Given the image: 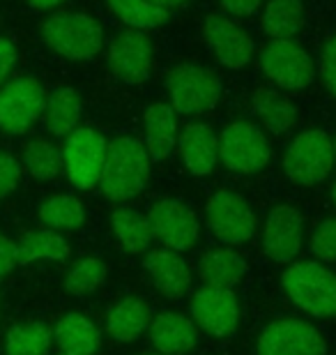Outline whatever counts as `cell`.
<instances>
[{
    "label": "cell",
    "instance_id": "cb8c5ba5",
    "mask_svg": "<svg viewBox=\"0 0 336 355\" xmlns=\"http://www.w3.org/2000/svg\"><path fill=\"white\" fill-rule=\"evenodd\" d=\"M306 24V7L302 0H267L260 26L269 40H292Z\"/></svg>",
    "mask_w": 336,
    "mask_h": 355
},
{
    "label": "cell",
    "instance_id": "8992f818",
    "mask_svg": "<svg viewBox=\"0 0 336 355\" xmlns=\"http://www.w3.org/2000/svg\"><path fill=\"white\" fill-rule=\"evenodd\" d=\"M272 159V148L263 127L247 120L231 123L219 134V162L235 173H258Z\"/></svg>",
    "mask_w": 336,
    "mask_h": 355
},
{
    "label": "cell",
    "instance_id": "74e56055",
    "mask_svg": "<svg viewBox=\"0 0 336 355\" xmlns=\"http://www.w3.org/2000/svg\"><path fill=\"white\" fill-rule=\"evenodd\" d=\"M17 65V49L10 40L0 37V86L5 83L7 74L12 72V67Z\"/></svg>",
    "mask_w": 336,
    "mask_h": 355
},
{
    "label": "cell",
    "instance_id": "4dcf8cb0",
    "mask_svg": "<svg viewBox=\"0 0 336 355\" xmlns=\"http://www.w3.org/2000/svg\"><path fill=\"white\" fill-rule=\"evenodd\" d=\"M53 332L44 323H21L7 332V355H48Z\"/></svg>",
    "mask_w": 336,
    "mask_h": 355
},
{
    "label": "cell",
    "instance_id": "603a6c76",
    "mask_svg": "<svg viewBox=\"0 0 336 355\" xmlns=\"http://www.w3.org/2000/svg\"><path fill=\"white\" fill-rule=\"evenodd\" d=\"M245 272V259L231 250H210L198 261V277L205 286L212 288H233L242 282Z\"/></svg>",
    "mask_w": 336,
    "mask_h": 355
},
{
    "label": "cell",
    "instance_id": "44dd1931",
    "mask_svg": "<svg viewBox=\"0 0 336 355\" xmlns=\"http://www.w3.org/2000/svg\"><path fill=\"white\" fill-rule=\"evenodd\" d=\"M150 321H152V311L148 302L139 297H125L111 307L106 316V330L118 342H134L150 328Z\"/></svg>",
    "mask_w": 336,
    "mask_h": 355
},
{
    "label": "cell",
    "instance_id": "f1b7e54d",
    "mask_svg": "<svg viewBox=\"0 0 336 355\" xmlns=\"http://www.w3.org/2000/svg\"><path fill=\"white\" fill-rule=\"evenodd\" d=\"M106 5L113 17L136 31H152L168 19V12L161 10L154 0H106Z\"/></svg>",
    "mask_w": 336,
    "mask_h": 355
},
{
    "label": "cell",
    "instance_id": "8d00e7d4",
    "mask_svg": "<svg viewBox=\"0 0 336 355\" xmlns=\"http://www.w3.org/2000/svg\"><path fill=\"white\" fill-rule=\"evenodd\" d=\"M265 0H219L226 17H251L263 7Z\"/></svg>",
    "mask_w": 336,
    "mask_h": 355
},
{
    "label": "cell",
    "instance_id": "277c9868",
    "mask_svg": "<svg viewBox=\"0 0 336 355\" xmlns=\"http://www.w3.org/2000/svg\"><path fill=\"white\" fill-rule=\"evenodd\" d=\"M166 92L170 109L180 116H198L219 104L221 81L203 65L182 62L166 74Z\"/></svg>",
    "mask_w": 336,
    "mask_h": 355
},
{
    "label": "cell",
    "instance_id": "f546056e",
    "mask_svg": "<svg viewBox=\"0 0 336 355\" xmlns=\"http://www.w3.org/2000/svg\"><path fill=\"white\" fill-rule=\"evenodd\" d=\"M39 219L51 231H69L78 229L85 219L83 203L71 194H55L46 198L39 208Z\"/></svg>",
    "mask_w": 336,
    "mask_h": 355
},
{
    "label": "cell",
    "instance_id": "d4e9b609",
    "mask_svg": "<svg viewBox=\"0 0 336 355\" xmlns=\"http://www.w3.org/2000/svg\"><path fill=\"white\" fill-rule=\"evenodd\" d=\"M81 113H83L81 95L74 88H55L46 97V106L42 116H44L46 130L53 137H69L78 127Z\"/></svg>",
    "mask_w": 336,
    "mask_h": 355
},
{
    "label": "cell",
    "instance_id": "4fadbf2b",
    "mask_svg": "<svg viewBox=\"0 0 336 355\" xmlns=\"http://www.w3.org/2000/svg\"><path fill=\"white\" fill-rule=\"evenodd\" d=\"M154 58V44L152 37L145 31H127L118 33L109 44V67L113 76L123 83H143L150 76Z\"/></svg>",
    "mask_w": 336,
    "mask_h": 355
},
{
    "label": "cell",
    "instance_id": "b9f144b4",
    "mask_svg": "<svg viewBox=\"0 0 336 355\" xmlns=\"http://www.w3.org/2000/svg\"><path fill=\"white\" fill-rule=\"evenodd\" d=\"M330 194H332V201H334V205H336V182L332 184V191H330Z\"/></svg>",
    "mask_w": 336,
    "mask_h": 355
},
{
    "label": "cell",
    "instance_id": "f35d334b",
    "mask_svg": "<svg viewBox=\"0 0 336 355\" xmlns=\"http://www.w3.org/2000/svg\"><path fill=\"white\" fill-rule=\"evenodd\" d=\"M17 266V245L0 233V277L7 275Z\"/></svg>",
    "mask_w": 336,
    "mask_h": 355
},
{
    "label": "cell",
    "instance_id": "ab89813d",
    "mask_svg": "<svg viewBox=\"0 0 336 355\" xmlns=\"http://www.w3.org/2000/svg\"><path fill=\"white\" fill-rule=\"evenodd\" d=\"M60 3H65V0H28V5H30L33 10H39V12L53 10V7H58Z\"/></svg>",
    "mask_w": 336,
    "mask_h": 355
},
{
    "label": "cell",
    "instance_id": "836d02e7",
    "mask_svg": "<svg viewBox=\"0 0 336 355\" xmlns=\"http://www.w3.org/2000/svg\"><path fill=\"white\" fill-rule=\"evenodd\" d=\"M309 247L320 263H336V217L325 219L313 229Z\"/></svg>",
    "mask_w": 336,
    "mask_h": 355
},
{
    "label": "cell",
    "instance_id": "ffe728a7",
    "mask_svg": "<svg viewBox=\"0 0 336 355\" xmlns=\"http://www.w3.org/2000/svg\"><path fill=\"white\" fill-rule=\"evenodd\" d=\"M143 123H145L143 146L150 155V162L166 159L177 144V113L170 109V104L154 102L145 109Z\"/></svg>",
    "mask_w": 336,
    "mask_h": 355
},
{
    "label": "cell",
    "instance_id": "9a60e30c",
    "mask_svg": "<svg viewBox=\"0 0 336 355\" xmlns=\"http://www.w3.org/2000/svg\"><path fill=\"white\" fill-rule=\"evenodd\" d=\"M191 318H194L196 328L205 330L207 335H231L240 321L238 297L231 288L205 286L191 297Z\"/></svg>",
    "mask_w": 336,
    "mask_h": 355
},
{
    "label": "cell",
    "instance_id": "7a4b0ae2",
    "mask_svg": "<svg viewBox=\"0 0 336 355\" xmlns=\"http://www.w3.org/2000/svg\"><path fill=\"white\" fill-rule=\"evenodd\" d=\"M290 302L316 318L336 316V275L320 261H297L281 275Z\"/></svg>",
    "mask_w": 336,
    "mask_h": 355
},
{
    "label": "cell",
    "instance_id": "2e32d148",
    "mask_svg": "<svg viewBox=\"0 0 336 355\" xmlns=\"http://www.w3.org/2000/svg\"><path fill=\"white\" fill-rule=\"evenodd\" d=\"M304 236V219L297 208L292 205H276L269 210L263 229V250L276 261V263H288L302 250Z\"/></svg>",
    "mask_w": 336,
    "mask_h": 355
},
{
    "label": "cell",
    "instance_id": "6da1fadb",
    "mask_svg": "<svg viewBox=\"0 0 336 355\" xmlns=\"http://www.w3.org/2000/svg\"><path fill=\"white\" fill-rule=\"evenodd\" d=\"M150 155L143 146V141L132 137H120L111 141L106 148V159L102 175H99V187L109 201L127 203L145 189L150 180Z\"/></svg>",
    "mask_w": 336,
    "mask_h": 355
},
{
    "label": "cell",
    "instance_id": "5bb4252c",
    "mask_svg": "<svg viewBox=\"0 0 336 355\" xmlns=\"http://www.w3.org/2000/svg\"><path fill=\"white\" fill-rule=\"evenodd\" d=\"M148 222L152 229V236L161 240L166 250L187 252L198 243L201 236V224H198L196 212L187 208L180 201H157L148 212Z\"/></svg>",
    "mask_w": 336,
    "mask_h": 355
},
{
    "label": "cell",
    "instance_id": "ee69618b",
    "mask_svg": "<svg viewBox=\"0 0 336 355\" xmlns=\"http://www.w3.org/2000/svg\"><path fill=\"white\" fill-rule=\"evenodd\" d=\"M334 141V159H336V139H332Z\"/></svg>",
    "mask_w": 336,
    "mask_h": 355
},
{
    "label": "cell",
    "instance_id": "d6986e66",
    "mask_svg": "<svg viewBox=\"0 0 336 355\" xmlns=\"http://www.w3.org/2000/svg\"><path fill=\"white\" fill-rule=\"evenodd\" d=\"M184 166L194 175H210L219 162V137L212 127L203 123H189L177 137Z\"/></svg>",
    "mask_w": 336,
    "mask_h": 355
},
{
    "label": "cell",
    "instance_id": "e0dca14e",
    "mask_svg": "<svg viewBox=\"0 0 336 355\" xmlns=\"http://www.w3.org/2000/svg\"><path fill=\"white\" fill-rule=\"evenodd\" d=\"M143 268L159 291L168 300H180L189 293L191 288V270L187 261L180 257V252L173 250H150L143 261Z\"/></svg>",
    "mask_w": 336,
    "mask_h": 355
},
{
    "label": "cell",
    "instance_id": "7402d4cb",
    "mask_svg": "<svg viewBox=\"0 0 336 355\" xmlns=\"http://www.w3.org/2000/svg\"><path fill=\"white\" fill-rule=\"evenodd\" d=\"M53 339L62 355H92L102 344L97 325L81 314L62 316L53 330Z\"/></svg>",
    "mask_w": 336,
    "mask_h": 355
},
{
    "label": "cell",
    "instance_id": "e575fe53",
    "mask_svg": "<svg viewBox=\"0 0 336 355\" xmlns=\"http://www.w3.org/2000/svg\"><path fill=\"white\" fill-rule=\"evenodd\" d=\"M320 76H323L325 88L336 97V35L325 42L323 53H320Z\"/></svg>",
    "mask_w": 336,
    "mask_h": 355
},
{
    "label": "cell",
    "instance_id": "d6a6232c",
    "mask_svg": "<svg viewBox=\"0 0 336 355\" xmlns=\"http://www.w3.org/2000/svg\"><path fill=\"white\" fill-rule=\"evenodd\" d=\"M106 263L99 259H81L78 263L71 266V270L67 272V279H65V286L71 295H90L102 286L106 282Z\"/></svg>",
    "mask_w": 336,
    "mask_h": 355
},
{
    "label": "cell",
    "instance_id": "7bdbcfd3",
    "mask_svg": "<svg viewBox=\"0 0 336 355\" xmlns=\"http://www.w3.org/2000/svg\"><path fill=\"white\" fill-rule=\"evenodd\" d=\"M143 355H163V353H159V351H152V353H143Z\"/></svg>",
    "mask_w": 336,
    "mask_h": 355
},
{
    "label": "cell",
    "instance_id": "83f0119b",
    "mask_svg": "<svg viewBox=\"0 0 336 355\" xmlns=\"http://www.w3.org/2000/svg\"><path fill=\"white\" fill-rule=\"evenodd\" d=\"M69 257L67 240L48 231H33L26 233L17 245V263H33V261H65Z\"/></svg>",
    "mask_w": 336,
    "mask_h": 355
},
{
    "label": "cell",
    "instance_id": "52a82bcc",
    "mask_svg": "<svg viewBox=\"0 0 336 355\" xmlns=\"http://www.w3.org/2000/svg\"><path fill=\"white\" fill-rule=\"evenodd\" d=\"M260 69L278 90H304L316 81V62L295 40H269L263 44Z\"/></svg>",
    "mask_w": 336,
    "mask_h": 355
},
{
    "label": "cell",
    "instance_id": "484cf974",
    "mask_svg": "<svg viewBox=\"0 0 336 355\" xmlns=\"http://www.w3.org/2000/svg\"><path fill=\"white\" fill-rule=\"evenodd\" d=\"M251 104L258 120L272 134H285L297 123L295 104L274 88H258L254 92Z\"/></svg>",
    "mask_w": 336,
    "mask_h": 355
},
{
    "label": "cell",
    "instance_id": "7c38bea8",
    "mask_svg": "<svg viewBox=\"0 0 336 355\" xmlns=\"http://www.w3.org/2000/svg\"><path fill=\"white\" fill-rule=\"evenodd\" d=\"M203 40L210 46L221 65L240 72L251 62L256 53V42L238 21L226 14H210L203 21Z\"/></svg>",
    "mask_w": 336,
    "mask_h": 355
},
{
    "label": "cell",
    "instance_id": "ac0fdd59",
    "mask_svg": "<svg viewBox=\"0 0 336 355\" xmlns=\"http://www.w3.org/2000/svg\"><path fill=\"white\" fill-rule=\"evenodd\" d=\"M150 342L163 355H184L198 344L196 323L177 311H163L150 321Z\"/></svg>",
    "mask_w": 336,
    "mask_h": 355
},
{
    "label": "cell",
    "instance_id": "d590c367",
    "mask_svg": "<svg viewBox=\"0 0 336 355\" xmlns=\"http://www.w3.org/2000/svg\"><path fill=\"white\" fill-rule=\"evenodd\" d=\"M19 178H21V166L19 162L0 150V198L7 196L10 191L19 184Z\"/></svg>",
    "mask_w": 336,
    "mask_h": 355
},
{
    "label": "cell",
    "instance_id": "60d3db41",
    "mask_svg": "<svg viewBox=\"0 0 336 355\" xmlns=\"http://www.w3.org/2000/svg\"><path fill=\"white\" fill-rule=\"evenodd\" d=\"M157 5L161 7V10H177V7H182L184 3H187V0H154Z\"/></svg>",
    "mask_w": 336,
    "mask_h": 355
},
{
    "label": "cell",
    "instance_id": "8fae6325",
    "mask_svg": "<svg viewBox=\"0 0 336 355\" xmlns=\"http://www.w3.org/2000/svg\"><path fill=\"white\" fill-rule=\"evenodd\" d=\"M46 92L39 81L21 76L0 86V130L21 134L44 113Z\"/></svg>",
    "mask_w": 336,
    "mask_h": 355
},
{
    "label": "cell",
    "instance_id": "9c48e42d",
    "mask_svg": "<svg viewBox=\"0 0 336 355\" xmlns=\"http://www.w3.org/2000/svg\"><path fill=\"white\" fill-rule=\"evenodd\" d=\"M106 139L88 127H76L62 148V166L69 182L76 189H92L99 184L104 159H106Z\"/></svg>",
    "mask_w": 336,
    "mask_h": 355
},
{
    "label": "cell",
    "instance_id": "ba28073f",
    "mask_svg": "<svg viewBox=\"0 0 336 355\" xmlns=\"http://www.w3.org/2000/svg\"><path fill=\"white\" fill-rule=\"evenodd\" d=\"M205 219L212 236L226 245L249 243L258 231V217L247 203V198L228 189H221L210 196L205 205Z\"/></svg>",
    "mask_w": 336,
    "mask_h": 355
},
{
    "label": "cell",
    "instance_id": "4316f807",
    "mask_svg": "<svg viewBox=\"0 0 336 355\" xmlns=\"http://www.w3.org/2000/svg\"><path fill=\"white\" fill-rule=\"evenodd\" d=\"M113 233H116L118 243L125 247L130 254H143L150 252L152 245V229H150L148 215H143L132 205H118L111 215Z\"/></svg>",
    "mask_w": 336,
    "mask_h": 355
},
{
    "label": "cell",
    "instance_id": "1f68e13d",
    "mask_svg": "<svg viewBox=\"0 0 336 355\" xmlns=\"http://www.w3.org/2000/svg\"><path fill=\"white\" fill-rule=\"evenodd\" d=\"M24 162L37 180H55L65 166H62V153L48 141H30L24 148Z\"/></svg>",
    "mask_w": 336,
    "mask_h": 355
},
{
    "label": "cell",
    "instance_id": "5b68a950",
    "mask_svg": "<svg viewBox=\"0 0 336 355\" xmlns=\"http://www.w3.org/2000/svg\"><path fill=\"white\" fill-rule=\"evenodd\" d=\"M334 162V141L323 130H306L285 148L283 173L290 182L311 187L330 178Z\"/></svg>",
    "mask_w": 336,
    "mask_h": 355
},
{
    "label": "cell",
    "instance_id": "30bf717a",
    "mask_svg": "<svg viewBox=\"0 0 336 355\" xmlns=\"http://www.w3.org/2000/svg\"><path fill=\"white\" fill-rule=\"evenodd\" d=\"M256 355H327V342L311 323L281 318L258 335Z\"/></svg>",
    "mask_w": 336,
    "mask_h": 355
},
{
    "label": "cell",
    "instance_id": "3957f363",
    "mask_svg": "<svg viewBox=\"0 0 336 355\" xmlns=\"http://www.w3.org/2000/svg\"><path fill=\"white\" fill-rule=\"evenodd\" d=\"M42 37L53 53L67 60H88L104 49V31L97 19L81 12H55L42 24Z\"/></svg>",
    "mask_w": 336,
    "mask_h": 355
}]
</instances>
